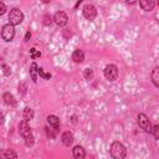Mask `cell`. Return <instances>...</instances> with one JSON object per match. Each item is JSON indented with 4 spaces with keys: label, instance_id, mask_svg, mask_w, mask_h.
<instances>
[{
    "label": "cell",
    "instance_id": "6da1fadb",
    "mask_svg": "<svg viewBox=\"0 0 159 159\" xmlns=\"http://www.w3.org/2000/svg\"><path fill=\"white\" fill-rule=\"evenodd\" d=\"M109 153L113 159H124L127 157V149L120 142H113L111 144Z\"/></svg>",
    "mask_w": 159,
    "mask_h": 159
},
{
    "label": "cell",
    "instance_id": "7a4b0ae2",
    "mask_svg": "<svg viewBox=\"0 0 159 159\" xmlns=\"http://www.w3.org/2000/svg\"><path fill=\"white\" fill-rule=\"evenodd\" d=\"M22 20H24V14H22V11L20 9L14 7V9L10 10V12H9V21H10V24L12 26L20 25L22 22Z\"/></svg>",
    "mask_w": 159,
    "mask_h": 159
},
{
    "label": "cell",
    "instance_id": "3957f363",
    "mask_svg": "<svg viewBox=\"0 0 159 159\" xmlns=\"http://www.w3.org/2000/svg\"><path fill=\"white\" fill-rule=\"evenodd\" d=\"M1 37L6 42H10V41L14 40V37H15V29H14V26L11 24H6V25L2 26Z\"/></svg>",
    "mask_w": 159,
    "mask_h": 159
},
{
    "label": "cell",
    "instance_id": "277c9868",
    "mask_svg": "<svg viewBox=\"0 0 159 159\" xmlns=\"http://www.w3.org/2000/svg\"><path fill=\"white\" fill-rule=\"evenodd\" d=\"M138 125H139V128L143 129L145 133H150V132H152V128H153V125H152L149 118H148L144 113H139V114H138Z\"/></svg>",
    "mask_w": 159,
    "mask_h": 159
},
{
    "label": "cell",
    "instance_id": "5b68a950",
    "mask_svg": "<svg viewBox=\"0 0 159 159\" xmlns=\"http://www.w3.org/2000/svg\"><path fill=\"white\" fill-rule=\"evenodd\" d=\"M104 77L111 82L116 81L118 78V67L116 65H112V63L107 65L104 68Z\"/></svg>",
    "mask_w": 159,
    "mask_h": 159
},
{
    "label": "cell",
    "instance_id": "8992f818",
    "mask_svg": "<svg viewBox=\"0 0 159 159\" xmlns=\"http://www.w3.org/2000/svg\"><path fill=\"white\" fill-rule=\"evenodd\" d=\"M82 14L84 16V19L89 20V21H93L97 16V10L96 7L92 5V4H86L83 6V10H82Z\"/></svg>",
    "mask_w": 159,
    "mask_h": 159
},
{
    "label": "cell",
    "instance_id": "52a82bcc",
    "mask_svg": "<svg viewBox=\"0 0 159 159\" xmlns=\"http://www.w3.org/2000/svg\"><path fill=\"white\" fill-rule=\"evenodd\" d=\"M53 21L57 26H66L68 22V16L65 11H57L53 15Z\"/></svg>",
    "mask_w": 159,
    "mask_h": 159
},
{
    "label": "cell",
    "instance_id": "ba28073f",
    "mask_svg": "<svg viewBox=\"0 0 159 159\" xmlns=\"http://www.w3.org/2000/svg\"><path fill=\"white\" fill-rule=\"evenodd\" d=\"M19 133H20V135L24 137V138H26L27 135H30V134L32 133L29 122H26V120H21V122L19 123Z\"/></svg>",
    "mask_w": 159,
    "mask_h": 159
},
{
    "label": "cell",
    "instance_id": "9c48e42d",
    "mask_svg": "<svg viewBox=\"0 0 159 159\" xmlns=\"http://www.w3.org/2000/svg\"><path fill=\"white\" fill-rule=\"evenodd\" d=\"M72 155H73L75 159H84V158H86V152H84L83 147L76 145V147L72 149Z\"/></svg>",
    "mask_w": 159,
    "mask_h": 159
},
{
    "label": "cell",
    "instance_id": "30bf717a",
    "mask_svg": "<svg viewBox=\"0 0 159 159\" xmlns=\"http://www.w3.org/2000/svg\"><path fill=\"white\" fill-rule=\"evenodd\" d=\"M61 140H62V143H63L66 147H70V145L73 143V134H72L70 130H66V132L62 133Z\"/></svg>",
    "mask_w": 159,
    "mask_h": 159
},
{
    "label": "cell",
    "instance_id": "8fae6325",
    "mask_svg": "<svg viewBox=\"0 0 159 159\" xmlns=\"http://www.w3.org/2000/svg\"><path fill=\"white\" fill-rule=\"evenodd\" d=\"M72 60H73V62H76V63H82L83 60H84V52H83L82 50H80V48L75 50L73 53H72Z\"/></svg>",
    "mask_w": 159,
    "mask_h": 159
},
{
    "label": "cell",
    "instance_id": "7c38bea8",
    "mask_svg": "<svg viewBox=\"0 0 159 159\" xmlns=\"http://www.w3.org/2000/svg\"><path fill=\"white\" fill-rule=\"evenodd\" d=\"M139 5H140L142 10H144V11H152L154 9L155 2L153 0H142V1H139Z\"/></svg>",
    "mask_w": 159,
    "mask_h": 159
},
{
    "label": "cell",
    "instance_id": "4fadbf2b",
    "mask_svg": "<svg viewBox=\"0 0 159 159\" xmlns=\"http://www.w3.org/2000/svg\"><path fill=\"white\" fill-rule=\"evenodd\" d=\"M34 117H35V112H34V109L30 108V107H25L24 111H22V118H24V120L29 122V120L34 119Z\"/></svg>",
    "mask_w": 159,
    "mask_h": 159
},
{
    "label": "cell",
    "instance_id": "5bb4252c",
    "mask_svg": "<svg viewBox=\"0 0 159 159\" xmlns=\"http://www.w3.org/2000/svg\"><path fill=\"white\" fill-rule=\"evenodd\" d=\"M47 123L50 124V127H52L55 130H57L60 128V119L56 116H48L47 117Z\"/></svg>",
    "mask_w": 159,
    "mask_h": 159
},
{
    "label": "cell",
    "instance_id": "9a60e30c",
    "mask_svg": "<svg viewBox=\"0 0 159 159\" xmlns=\"http://www.w3.org/2000/svg\"><path fill=\"white\" fill-rule=\"evenodd\" d=\"M150 78H152L153 84H154L155 87H158V88H159V66H157V67H154V68H153Z\"/></svg>",
    "mask_w": 159,
    "mask_h": 159
},
{
    "label": "cell",
    "instance_id": "2e32d148",
    "mask_svg": "<svg viewBox=\"0 0 159 159\" xmlns=\"http://www.w3.org/2000/svg\"><path fill=\"white\" fill-rule=\"evenodd\" d=\"M37 73H39V67H37V63L36 62H32L31 66H30V75H31V80L32 82H37Z\"/></svg>",
    "mask_w": 159,
    "mask_h": 159
},
{
    "label": "cell",
    "instance_id": "e0dca14e",
    "mask_svg": "<svg viewBox=\"0 0 159 159\" xmlns=\"http://www.w3.org/2000/svg\"><path fill=\"white\" fill-rule=\"evenodd\" d=\"M2 98H4V102H5L7 106H12V107L16 106V101H15V98H14V96H12L11 93H9V92L4 93Z\"/></svg>",
    "mask_w": 159,
    "mask_h": 159
},
{
    "label": "cell",
    "instance_id": "ac0fdd59",
    "mask_svg": "<svg viewBox=\"0 0 159 159\" xmlns=\"http://www.w3.org/2000/svg\"><path fill=\"white\" fill-rule=\"evenodd\" d=\"M2 155L5 159H16L17 158V154H16L15 149H12V148H9L5 152H2Z\"/></svg>",
    "mask_w": 159,
    "mask_h": 159
},
{
    "label": "cell",
    "instance_id": "d6986e66",
    "mask_svg": "<svg viewBox=\"0 0 159 159\" xmlns=\"http://www.w3.org/2000/svg\"><path fill=\"white\" fill-rule=\"evenodd\" d=\"M83 77H84V80H87V81L92 80V78H93V71H92L91 68H86V70L83 71Z\"/></svg>",
    "mask_w": 159,
    "mask_h": 159
},
{
    "label": "cell",
    "instance_id": "ffe728a7",
    "mask_svg": "<svg viewBox=\"0 0 159 159\" xmlns=\"http://www.w3.org/2000/svg\"><path fill=\"white\" fill-rule=\"evenodd\" d=\"M39 75H40V77H42L43 80H50V78H51V73H46L42 67L39 68Z\"/></svg>",
    "mask_w": 159,
    "mask_h": 159
},
{
    "label": "cell",
    "instance_id": "44dd1931",
    "mask_svg": "<svg viewBox=\"0 0 159 159\" xmlns=\"http://www.w3.org/2000/svg\"><path fill=\"white\" fill-rule=\"evenodd\" d=\"M34 142H35V140H34V135H32V133L25 138V144H26V147H32V145H34Z\"/></svg>",
    "mask_w": 159,
    "mask_h": 159
},
{
    "label": "cell",
    "instance_id": "7402d4cb",
    "mask_svg": "<svg viewBox=\"0 0 159 159\" xmlns=\"http://www.w3.org/2000/svg\"><path fill=\"white\" fill-rule=\"evenodd\" d=\"M150 133L153 134V137H154L155 139H159V124L153 125V128H152V132H150Z\"/></svg>",
    "mask_w": 159,
    "mask_h": 159
},
{
    "label": "cell",
    "instance_id": "603a6c76",
    "mask_svg": "<svg viewBox=\"0 0 159 159\" xmlns=\"http://www.w3.org/2000/svg\"><path fill=\"white\" fill-rule=\"evenodd\" d=\"M45 130H46V135L50 138V139H53L56 137V132H52L48 127H45Z\"/></svg>",
    "mask_w": 159,
    "mask_h": 159
},
{
    "label": "cell",
    "instance_id": "cb8c5ba5",
    "mask_svg": "<svg viewBox=\"0 0 159 159\" xmlns=\"http://www.w3.org/2000/svg\"><path fill=\"white\" fill-rule=\"evenodd\" d=\"M2 71H4V75L5 76H10L11 75V68L6 63H2Z\"/></svg>",
    "mask_w": 159,
    "mask_h": 159
},
{
    "label": "cell",
    "instance_id": "d4e9b609",
    "mask_svg": "<svg viewBox=\"0 0 159 159\" xmlns=\"http://www.w3.org/2000/svg\"><path fill=\"white\" fill-rule=\"evenodd\" d=\"M30 52H31V58H32V60H35L36 57H40V56H41V53L36 51V48H31Z\"/></svg>",
    "mask_w": 159,
    "mask_h": 159
},
{
    "label": "cell",
    "instance_id": "484cf974",
    "mask_svg": "<svg viewBox=\"0 0 159 159\" xmlns=\"http://www.w3.org/2000/svg\"><path fill=\"white\" fill-rule=\"evenodd\" d=\"M5 11H6V6H5V4H4V2H0V15H4Z\"/></svg>",
    "mask_w": 159,
    "mask_h": 159
},
{
    "label": "cell",
    "instance_id": "4316f807",
    "mask_svg": "<svg viewBox=\"0 0 159 159\" xmlns=\"http://www.w3.org/2000/svg\"><path fill=\"white\" fill-rule=\"evenodd\" d=\"M43 20H45V21H43L45 25H50V24H51V17H50L48 15H45V16H43Z\"/></svg>",
    "mask_w": 159,
    "mask_h": 159
},
{
    "label": "cell",
    "instance_id": "83f0119b",
    "mask_svg": "<svg viewBox=\"0 0 159 159\" xmlns=\"http://www.w3.org/2000/svg\"><path fill=\"white\" fill-rule=\"evenodd\" d=\"M30 37H31V32H30V30H27L26 36H25V41H29V40H30Z\"/></svg>",
    "mask_w": 159,
    "mask_h": 159
},
{
    "label": "cell",
    "instance_id": "f1b7e54d",
    "mask_svg": "<svg viewBox=\"0 0 159 159\" xmlns=\"http://www.w3.org/2000/svg\"><path fill=\"white\" fill-rule=\"evenodd\" d=\"M72 123H77V117L76 116H72Z\"/></svg>",
    "mask_w": 159,
    "mask_h": 159
},
{
    "label": "cell",
    "instance_id": "f546056e",
    "mask_svg": "<svg viewBox=\"0 0 159 159\" xmlns=\"http://www.w3.org/2000/svg\"><path fill=\"white\" fill-rule=\"evenodd\" d=\"M158 5H159V1H158Z\"/></svg>",
    "mask_w": 159,
    "mask_h": 159
}]
</instances>
